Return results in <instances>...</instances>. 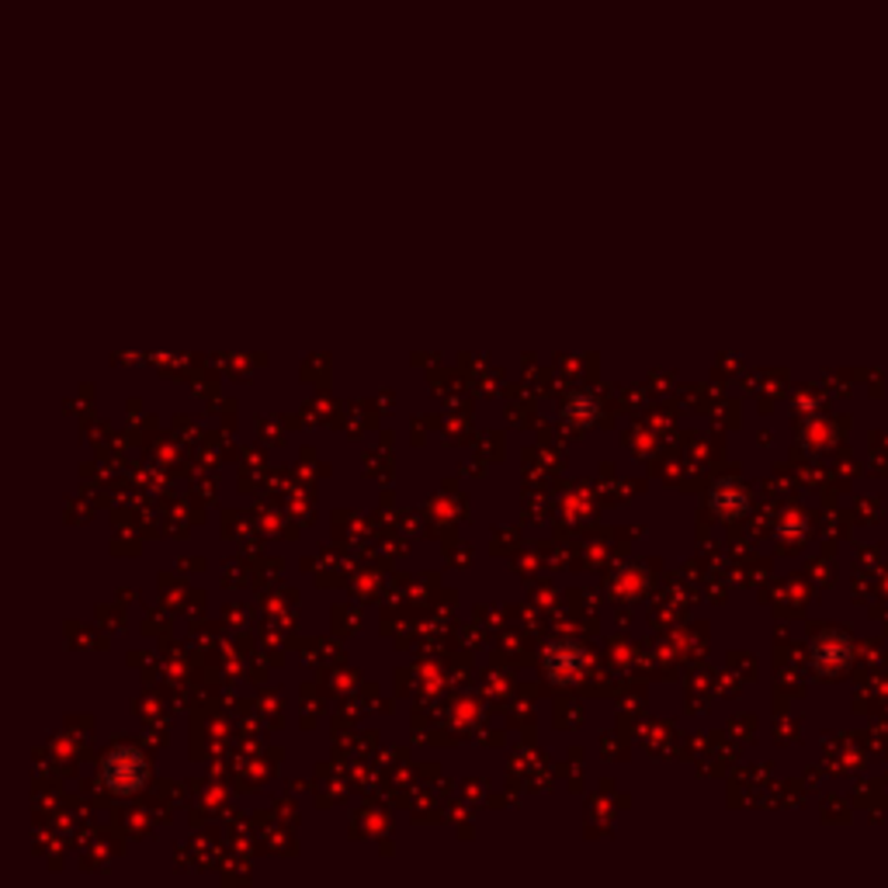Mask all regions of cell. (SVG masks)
<instances>
[{
    "label": "cell",
    "instance_id": "obj_1",
    "mask_svg": "<svg viewBox=\"0 0 888 888\" xmlns=\"http://www.w3.org/2000/svg\"><path fill=\"white\" fill-rule=\"evenodd\" d=\"M101 778L114 795H136L150 781V760L142 757L136 747H114L101 760Z\"/></svg>",
    "mask_w": 888,
    "mask_h": 888
},
{
    "label": "cell",
    "instance_id": "obj_2",
    "mask_svg": "<svg viewBox=\"0 0 888 888\" xmlns=\"http://www.w3.org/2000/svg\"><path fill=\"white\" fill-rule=\"evenodd\" d=\"M546 674L549 680L556 684H577L587 670V652L580 642H572V639H562V642H552L546 649Z\"/></svg>",
    "mask_w": 888,
    "mask_h": 888
},
{
    "label": "cell",
    "instance_id": "obj_3",
    "mask_svg": "<svg viewBox=\"0 0 888 888\" xmlns=\"http://www.w3.org/2000/svg\"><path fill=\"white\" fill-rule=\"evenodd\" d=\"M708 503H711V510H715V518L736 521V518H742V513L750 510V493L742 490V486H739L736 479H726V482H719V486H715V490H711Z\"/></svg>",
    "mask_w": 888,
    "mask_h": 888
},
{
    "label": "cell",
    "instance_id": "obj_4",
    "mask_svg": "<svg viewBox=\"0 0 888 888\" xmlns=\"http://www.w3.org/2000/svg\"><path fill=\"white\" fill-rule=\"evenodd\" d=\"M812 660H816L819 674H844L847 663H850V646L840 636H826V639L816 642Z\"/></svg>",
    "mask_w": 888,
    "mask_h": 888
},
{
    "label": "cell",
    "instance_id": "obj_5",
    "mask_svg": "<svg viewBox=\"0 0 888 888\" xmlns=\"http://www.w3.org/2000/svg\"><path fill=\"white\" fill-rule=\"evenodd\" d=\"M597 413H600V403H597L593 392H572L562 403V417L572 427H593Z\"/></svg>",
    "mask_w": 888,
    "mask_h": 888
}]
</instances>
